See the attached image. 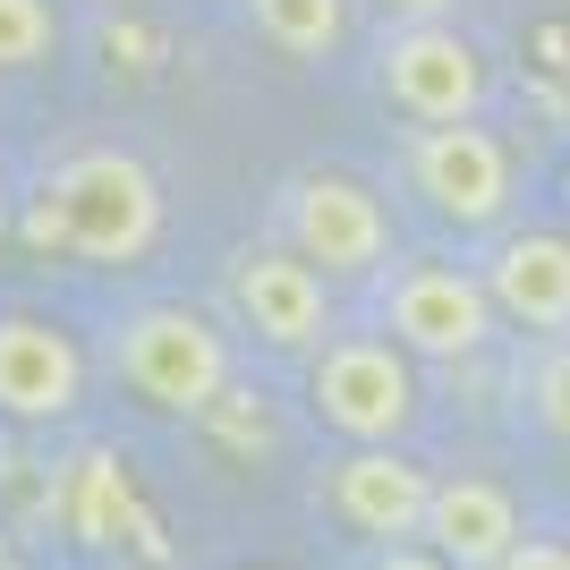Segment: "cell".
<instances>
[{
	"label": "cell",
	"mask_w": 570,
	"mask_h": 570,
	"mask_svg": "<svg viewBox=\"0 0 570 570\" xmlns=\"http://www.w3.org/2000/svg\"><path fill=\"white\" fill-rule=\"evenodd\" d=\"M163 170L119 137H86L51 154V170L35 179V238L77 264H145L163 247Z\"/></svg>",
	"instance_id": "obj_1"
},
{
	"label": "cell",
	"mask_w": 570,
	"mask_h": 570,
	"mask_svg": "<svg viewBox=\"0 0 570 570\" xmlns=\"http://www.w3.org/2000/svg\"><path fill=\"white\" fill-rule=\"evenodd\" d=\"M264 230L289 256H307L333 289H366L383 264L401 256V222H392V188L350 163H298L273 179Z\"/></svg>",
	"instance_id": "obj_2"
},
{
	"label": "cell",
	"mask_w": 570,
	"mask_h": 570,
	"mask_svg": "<svg viewBox=\"0 0 570 570\" xmlns=\"http://www.w3.org/2000/svg\"><path fill=\"white\" fill-rule=\"evenodd\" d=\"M409 214H426L452 238H494L520 214V154L494 119H443V128H401L392 137V179Z\"/></svg>",
	"instance_id": "obj_3"
},
{
	"label": "cell",
	"mask_w": 570,
	"mask_h": 570,
	"mask_svg": "<svg viewBox=\"0 0 570 570\" xmlns=\"http://www.w3.org/2000/svg\"><path fill=\"white\" fill-rule=\"evenodd\" d=\"M111 375L128 401L163 409V417H205L238 383V333L230 315L196 307V298H145L111 324Z\"/></svg>",
	"instance_id": "obj_4"
},
{
	"label": "cell",
	"mask_w": 570,
	"mask_h": 570,
	"mask_svg": "<svg viewBox=\"0 0 570 570\" xmlns=\"http://www.w3.org/2000/svg\"><path fill=\"white\" fill-rule=\"evenodd\" d=\"M366 86L401 128H443V119H494V51L469 18L443 26H375L366 43Z\"/></svg>",
	"instance_id": "obj_5"
},
{
	"label": "cell",
	"mask_w": 570,
	"mask_h": 570,
	"mask_svg": "<svg viewBox=\"0 0 570 570\" xmlns=\"http://www.w3.org/2000/svg\"><path fill=\"white\" fill-rule=\"evenodd\" d=\"M307 409L333 443H409L426 417V383L383 324H341L307 357Z\"/></svg>",
	"instance_id": "obj_6"
},
{
	"label": "cell",
	"mask_w": 570,
	"mask_h": 570,
	"mask_svg": "<svg viewBox=\"0 0 570 570\" xmlns=\"http://www.w3.org/2000/svg\"><path fill=\"white\" fill-rule=\"evenodd\" d=\"M366 289H375L366 324H383L417 366H469V357H485L494 333H502L494 298H485V282H476V264H460V256L401 247Z\"/></svg>",
	"instance_id": "obj_7"
},
{
	"label": "cell",
	"mask_w": 570,
	"mask_h": 570,
	"mask_svg": "<svg viewBox=\"0 0 570 570\" xmlns=\"http://www.w3.org/2000/svg\"><path fill=\"white\" fill-rule=\"evenodd\" d=\"M222 315L238 341H256L273 357H315L341 333V289L307 256H289L273 230H256L222 256Z\"/></svg>",
	"instance_id": "obj_8"
},
{
	"label": "cell",
	"mask_w": 570,
	"mask_h": 570,
	"mask_svg": "<svg viewBox=\"0 0 570 570\" xmlns=\"http://www.w3.org/2000/svg\"><path fill=\"white\" fill-rule=\"evenodd\" d=\"M476 282L494 298V315L528 341H562L570 333V230L553 222H502L476 247Z\"/></svg>",
	"instance_id": "obj_9"
},
{
	"label": "cell",
	"mask_w": 570,
	"mask_h": 570,
	"mask_svg": "<svg viewBox=\"0 0 570 570\" xmlns=\"http://www.w3.org/2000/svg\"><path fill=\"white\" fill-rule=\"evenodd\" d=\"M86 409V350L60 315L0 307V417L9 426H69Z\"/></svg>",
	"instance_id": "obj_10"
},
{
	"label": "cell",
	"mask_w": 570,
	"mask_h": 570,
	"mask_svg": "<svg viewBox=\"0 0 570 570\" xmlns=\"http://www.w3.org/2000/svg\"><path fill=\"white\" fill-rule=\"evenodd\" d=\"M434 502V469L409 460V443H350V452L324 469V511H333L350 537L366 546H401L426 528Z\"/></svg>",
	"instance_id": "obj_11"
},
{
	"label": "cell",
	"mask_w": 570,
	"mask_h": 570,
	"mask_svg": "<svg viewBox=\"0 0 570 570\" xmlns=\"http://www.w3.org/2000/svg\"><path fill=\"white\" fill-rule=\"evenodd\" d=\"M417 537L452 570H494L528 528H520L511 485H494V476H434V502H426V528H417Z\"/></svg>",
	"instance_id": "obj_12"
},
{
	"label": "cell",
	"mask_w": 570,
	"mask_h": 570,
	"mask_svg": "<svg viewBox=\"0 0 570 570\" xmlns=\"http://www.w3.org/2000/svg\"><path fill=\"white\" fill-rule=\"evenodd\" d=\"M238 26L256 35L264 51H282V60H298V69H315V60H341L357 35V0H230Z\"/></svg>",
	"instance_id": "obj_13"
},
{
	"label": "cell",
	"mask_w": 570,
	"mask_h": 570,
	"mask_svg": "<svg viewBox=\"0 0 570 570\" xmlns=\"http://www.w3.org/2000/svg\"><path fill=\"white\" fill-rule=\"evenodd\" d=\"M69 51V0H0V86L43 77Z\"/></svg>",
	"instance_id": "obj_14"
},
{
	"label": "cell",
	"mask_w": 570,
	"mask_h": 570,
	"mask_svg": "<svg viewBox=\"0 0 570 570\" xmlns=\"http://www.w3.org/2000/svg\"><path fill=\"white\" fill-rule=\"evenodd\" d=\"M520 383H528L537 426H546L553 443H570V333H562V341H537V350H528V366H520Z\"/></svg>",
	"instance_id": "obj_15"
},
{
	"label": "cell",
	"mask_w": 570,
	"mask_h": 570,
	"mask_svg": "<svg viewBox=\"0 0 570 570\" xmlns=\"http://www.w3.org/2000/svg\"><path fill=\"white\" fill-rule=\"evenodd\" d=\"M366 26H443V18H469V0H357Z\"/></svg>",
	"instance_id": "obj_16"
},
{
	"label": "cell",
	"mask_w": 570,
	"mask_h": 570,
	"mask_svg": "<svg viewBox=\"0 0 570 570\" xmlns=\"http://www.w3.org/2000/svg\"><path fill=\"white\" fill-rule=\"evenodd\" d=\"M494 570H570V537H520Z\"/></svg>",
	"instance_id": "obj_17"
},
{
	"label": "cell",
	"mask_w": 570,
	"mask_h": 570,
	"mask_svg": "<svg viewBox=\"0 0 570 570\" xmlns=\"http://www.w3.org/2000/svg\"><path fill=\"white\" fill-rule=\"evenodd\" d=\"M366 570H452V562H443L426 537H401V546H375V562H366Z\"/></svg>",
	"instance_id": "obj_18"
}]
</instances>
